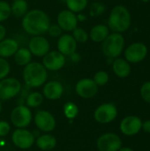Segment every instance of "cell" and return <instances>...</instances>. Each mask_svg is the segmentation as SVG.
<instances>
[{
  "label": "cell",
  "mask_w": 150,
  "mask_h": 151,
  "mask_svg": "<svg viewBox=\"0 0 150 151\" xmlns=\"http://www.w3.org/2000/svg\"><path fill=\"white\" fill-rule=\"evenodd\" d=\"M11 4V14L15 18H22L28 11L27 0H12Z\"/></svg>",
  "instance_id": "cb8c5ba5"
},
{
  "label": "cell",
  "mask_w": 150,
  "mask_h": 151,
  "mask_svg": "<svg viewBox=\"0 0 150 151\" xmlns=\"http://www.w3.org/2000/svg\"><path fill=\"white\" fill-rule=\"evenodd\" d=\"M65 56L60 53L57 50H50L45 56L42 57V64L48 72H57L65 66Z\"/></svg>",
  "instance_id": "30bf717a"
},
{
  "label": "cell",
  "mask_w": 150,
  "mask_h": 151,
  "mask_svg": "<svg viewBox=\"0 0 150 151\" xmlns=\"http://www.w3.org/2000/svg\"><path fill=\"white\" fill-rule=\"evenodd\" d=\"M22 88L21 82L14 77H6L0 81V100L7 101L19 96Z\"/></svg>",
  "instance_id": "8992f818"
},
{
  "label": "cell",
  "mask_w": 150,
  "mask_h": 151,
  "mask_svg": "<svg viewBox=\"0 0 150 151\" xmlns=\"http://www.w3.org/2000/svg\"><path fill=\"white\" fill-rule=\"evenodd\" d=\"M27 48L33 56L42 58L50 50V42L44 35H34L29 39Z\"/></svg>",
  "instance_id": "7c38bea8"
},
{
  "label": "cell",
  "mask_w": 150,
  "mask_h": 151,
  "mask_svg": "<svg viewBox=\"0 0 150 151\" xmlns=\"http://www.w3.org/2000/svg\"><path fill=\"white\" fill-rule=\"evenodd\" d=\"M63 111H64V114L65 116L68 119H73L77 117V115L79 114V107L76 104L72 103V102H67L64 104L63 107Z\"/></svg>",
  "instance_id": "83f0119b"
},
{
  "label": "cell",
  "mask_w": 150,
  "mask_h": 151,
  "mask_svg": "<svg viewBox=\"0 0 150 151\" xmlns=\"http://www.w3.org/2000/svg\"><path fill=\"white\" fill-rule=\"evenodd\" d=\"M19 48V42L15 38L5 37L0 42V58L5 59L12 58Z\"/></svg>",
  "instance_id": "d6986e66"
},
{
  "label": "cell",
  "mask_w": 150,
  "mask_h": 151,
  "mask_svg": "<svg viewBox=\"0 0 150 151\" xmlns=\"http://www.w3.org/2000/svg\"><path fill=\"white\" fill-rule=\"evenodd\" d=\"M141 129L145 133L150 134V119H148V120L142 122V124H141Z\"/></svg>",
  "instance_id": "8d00e7d4"
},
{
  "label": "cell",
  "mask_w": 150,
  "mask_h": 151,
  "mask_svg": "<svg viewBox=\"0 0 150 151\" xmlns=\"http://www.w3.org/2000/svg\"><path fill=\"white\" fill-rule=\"evenodd\" d=\"M21 19V27L30 36L47 34L51 24L49 14L43 10L37 8L29 10Z\"/></svg>",
  "instance_id": "6da1fadb"
},
{
  "label": "cell",
  "mask_w": 150,
  "mask_h": 151,
  "mask_svg": "<svg viewBox=\"0 0 150 151\" xmlns=\"http://www.w3.org/2000/svg\"><path fill=\"white\" fill-rule=\"evenodd\" d=\"M14 62L17 65L24 67L32 62L33 55L27 47H19L13 56Z\"/></svg>",
  "instance_id": "603a6c76"
},
{
  "label": "cell",
  "mask_w": 150,
  "mask_h": 151,
  "mask_svg": "<svg viewBox=\"0 0 150 151\" xmlns=\"http://www.w3.org/2000/svg\"><path fill=\"white\" fill-rule=\"evenodd\" d=\"M132 24V16L129 10L122 4L115 5L108 17L107 26L114 33L122 34L127 31Z\"/></svg>",
  "instance_id": "3957f363"
},
{
  "label": "cell",
  "mask_w": 150,
  "mask_h": 151,
  "mask_svg": "<svg viewBox=\"0 0 150 151\" xmlns=\"http://www.w3.org/2000/svg\"><path fill=\"white\" fill-rule=\"evenodd\" d=\"M44 96L41 92L33 91L27 96L25 99V104L28 108H37L42 104Z\"/></svg>",
  "instance_id": "d4e9b609"
},
{
  "label": "cell",
  "mask_w": 150,
  "mask_h": 151,
  "mask_svg": "<svg viewBox=\"0 0 150 151\" xmlns=\"http://www.w3.org/2000/svg\"><path fill=\"white\" fill-rule=\"evenodd\" d=\"M23 151H27V150H23Z\"/></svg>",
  "instance_id": "ee69618b"
},
{
  "label": "cell",
  "mask_w": 150,
  "mask_h": 151,
  "mask_svg": "<svg viewBox=\"0 0 150 151\" xmlns=\"http://www.w3.org/2000/svg\"><path fill=\"white\" fill-rule=\"evenodd\" d=\"M141 2H142V3H148V2H149L150 0H140Z\"/></svg>",
  "instance_id": "b9f144b4"
},
{
  "label": "cell",
  "mask_w": 150,
  "mask_h": 151,
  "mask_svg": "<svg viewBox=\"0 0 150 151\" xmlns=\"http://www.w3.org/2000/svg\"><path fill=\"white\" fill-rule=\"evenodd\" d=\"M65 88L63 84L57 81H46L42 88V95L44 98L51 101L58 100L62 97Z\"/></svg>",
  "instance_id": "ac0fdd59"
},
{
  "label": "cell",
  "mask_w": 150,
  "mask_h": 151,
  "mask_svg": "<svg viewBox=\"0 0 150 151\" xmlns=\"http://www.w3.org/2000/svg\"><path fill=\"white\" fill-rule=\"evenodd\" d=\"M118 116V108L113 103L100 104L94 112L95 120L100 124H109Z\"/></svg>",
  "instance_id": "52a82bcc"
},
{
  "label": "cell",
  "mask_w": 150,
  "mask_h": 151,
  "mask_svg": "<svg viewBox=\"0 0 150 151\" xmlns=\"http://www.w3.org/2000/svg\"><path fill=\"white\" fill-rule=\"evenodd\" d=\"M100 1H107V0H100Z\"/></svg>",
  "instance_id": "7bdbcfd3"
},
{
  "label": "cell",
  "mask_w": 150,
  "mask_h": 151,
  "mask_svg": "<svg viewBox=\"0 0 150 151\" xmlns=\"http://www.w3.org/2000/svg\"><path fill=\"white\" fill-rule=\"evenodd\" d=\"M72 37L74 38V40L76 41L77 43H86L88 40H89V35L88 32L86 31L84 28L80 27H77L76 28H74L72 31Z\"/></svg>",
  "instance_id": "4316f807"
},
{
  "label": "cell",
  "mask_w": 150,
  "mask_h": 151,
  "mask_svg": "<svg viewBox=\"0 0 150 151\" xmlns=\"http://www.w3.org/2000/svg\"><path fill=\"white\" fill-rule=\"evenodd\" d=\"M34 143L41 150L51 151L57 146V139L50 133H44L35 139Z\"/></svg>",
  "instance_id": "7402d4cb"
},
{
  "label": "cell",
  "mask_w": 150,
  "mask_h": 151,
  "mask_svg": "<svg viewBox=\"0 0 150 151\" xmlns=\"http://www.w3.org/2000/svg\"><path fill=\"white\" fill-rule=\"evenodd\" d=\"M110 33L111 30L107 25L96 24L91 27L90 31L88 32V35H89V39L91 41L99 43V42H103L110 35Z\"/></svg>",
  "instance_id": "44dd1931"
},
{
  "label": "cell",
  "mask_w": 150,
  "mask_h": 151,
  "mask_svg": "<svg viewBox=\"0 0 150 151\" xmlns=\"http://www.w3.org/2000/svg\"><path fill=\"white\" fill-rule=\"evenodd\" d=\"M69 58L72 63H79L81 60V55L80 53H78L76 50L75 52H73L72 54H71L69 56Z\"/></svg>",
  "instance_id": "d590c367"
},
{
  "label": "cell",
  "mask_w": 150,
  "mask_h": 151,
  "mask_svg": "<svg viewBox=\"0 0 150 151\" xmlns=\"http://www.w3.org/2000/svg\"><path fill=\"white\" fill-rule=\"evenodd\" d=\"M57 24L63 30V32L70 33L78 27L79 21L77 14L68 9L62 10L57 16Z\"/></svg>",
  "instance_id": "9a60e30c"
},
{
  "label": "cell",
  "mask_w": 150,
  "mask_h": 151,
  "mask_svg": "<svg viewBox=\"0 0 150 151\" xmlns=\"http://www.w3.org/2000/svg\"><path fill=\"white\" fill-rule=\"evenodd\" d=\"M11 16V4L5 0H0V23L6 21Z\"/></svg>",
  "instance_id": "f546056e"
},
{
  "label": "cell",
  "mask_w": 150,
  "mask_h": 151,
  "mask_svg": "<svg viewBox=\"0 0 150 151\" xmlns=\"http://www.w3.org/2000/svg\"><path fill=\"white\" fill-rule=\"evenodd\" d=\"M93 81H95V83L98 87H103L109 82L110 75H109V73L107 72H105L103 70H100V71H97L94 74Z\"/></svg>",
  "instance_id": "f1b7e54d"
},
{
  "label": "cell",
  "mask_w": 150,
  "mask_h": 151,
  "mask_svg": "<svg viewBox=\"0 0 150 151\" xmlns=\"http://www.w3.org/2000/svg\"><path fill=\"white\" fill-rule=\"evenodd\" d=\"M11 142L15 147L27 150L33 147L35 142V137L32 132L26 128H17L11 134Z\"/></svg>",
  "instance_id": "ba28073f"
},
{
  "label": "cell",
  "mask_w": 150,
  "mask_h": 151,
  "mask_svg": "<svg viewBox=\"0 0 150 151\" xmlns=\"http://www.w3.org/2000/svg\"><path fill=\"white\" fill-rule=\"evenodd\" d=\"M63 33V30L59 27L57 24H50L47 31V34H49V35L52 38H58Z\"/></svg>",
  "instance_id": "836d02e7"
},
{
  "label": "cell",
  "mask_w": 150,
  "mask_h": 151,
  "mask_svg": "<svg viewBox=\"0 0 150 151\" xmlns=\"http://www.w3.org/2000/svg\"><path fill=\"white\" fill-rule=\"evenodd\" d=\"M118 151H134V150H133L132 148H129V147H121Z\"/></svg>",
  "instance_id": "ab89813d"
},
{
  "label": "cell",
  "mask_w": 150,
  "mask_h": 151,
  "mask_svg": "<svg viewBox=\"0 0 150 151\" xmlns=\"http://www.w3.org/2000/svg\"><path fill=\"white\" fill-rule=\"evenodd\" d=\"M106 11L105 5L102 2H94L89 6V15L92 17L102 16Z\"/></svg>",
  "instance_id": "4dcf8cb0"
},
{
  "label": "cell",
  "mask_w": 150,
  "mask_h": 151,
  "mask_svg": "<svg viewBox=\"0 0 150 151\" xmlns=\"http://www.w3.org/2000/svg\"><path fill=\"white\" fill-rule=\"evenodd\" d=\"M11 73V65L7 59L0 58V81L6 78Z\"/></svg>",
  "instance_id": "1f68e13d"
},
{
  "label": "cell",
  "mask_w": 150,
  "mask_h": 151,
  "mask_svg": "<svg viewBox=\"0 0 150 151\" xmlns=\"http://www.w3.org/2000/svg\"><path fill=\"white\" fill-rule=\"evenodd\" d=\"M2 108H3V105H2V101L0 100V114H1V111H2Z\"/></svg>",
  "instance_id": "60d3db41"
},
{
  "label": "cell",
  "mask_w": 150,
  "mask_h": 151,
  "mask_svg": "<svg viewBox=\"0 0 150 151\" xmlns=\"http://www.w3.org/2000/svg\"><path fill=\"white\" fill-rule=\"evenodd\" d=\"M141 98L150 104V81L144 82L140 89Z\"/></svg>",
  "instance_id": "d6a6232c"
},
{
  "label": "cell",
  "mask_w": 150,
  "mask_h": 151,
  "mask_svg": "<svg viewBox=\"0 0 150 151\" xmlns=\"http://www.w3.org/2000/svg\"><path fill=\"white\" fill-rule=\"evenodd\" d=\"M142 120L134 115H129L125 117L119 125V129L121 133L126 136L136 135L141 130Z\"/></svg>",
  "instance_id": "2e32d148"
},
{
  "label": "cell",
  "mask_w": 150,
  "mask_h": 151,
  "mask_svg": "<svg viewBox=\"0 0 150 151\" xmlns=\"http://www.w3.org/2000/svg\"><path fill=\"white\" fill-rule=\"evenodd\" d=\"M34 121L36 127L43 133H50L56 128V119L48 111L40 110L38 111L34 117Z\"/></svg>",
  "instance_id": "5bb4252c"
},
{
  "label": "cell",
  "mask_w": 150,
  "mask_h": 151,
  "mask_svg": "<svg viewBox=\"0 0 150 151\" xmlns=\"http://www.w3.org/2000/svg\"><path fill=\"white\" fill-rule=\"evenodd\" d=\"M74 89L75 93L80 97L83 99H90L97 95L99 87L95 83L93 79L83 78L76 82Z\"/></svg>",
  "instance_id": "4fadbf2b"
},
{
  "label": "cell",
  "mask_w": 150,
  "mask_h": 151,
  "mask_svg": "<svg viewBox=\"0 0 150 151\" xmlns=\"http://www.w3.org/2000/svg\"><path fill=\"white\" fill-rule=\"evenodd\" d=\"M78 43L69 33H63L58 38L57 42V50L65 57H69L71 54L77 50Z\"/></svg>",
  "instance_id": "e0dca14e"
},
{
  "label": "cell",
  "mask_w": 150,
  "mask_h": 151,
  "mask_svg": "<svg viewBox=\"0 0 150 151\" xmlns=\"http://www.w3.org/2000/svg\"><path fill=\"white\" fill-rule=\"evenodd\" d=\"M125 48V37L119 33H110L102 42V52L107 58H119Z\"/></svg>",
  "instance_id": "277c9868"
},
{
  "label": "cell",
  "mask_w": 150,
  "mask_h": 151,
  "mask_svg": "<svg viewBox=\"0 0 150 151\" xmlns=\"http://www.w3.org/2000/svg\"><path fill=\"white\" fill-rule=\"evenodd\" d=\"M49 73L47 69L40 62H30L23 67L22 79L25 86L29 88H36L43 86L48 81Z\"/></svg>",
  "instance_id": "7a4b0ae2"
},
{
  "label": "cell",
  "mask_w": 150,
  "mask_h": 151,
  "mask_svg": "<svg viewBox=\"0 0 150 151\" xmlns=\"http://www.w3.org/2000/svg\"><path fill=\"white\" fill-rule=\"evenodd\" d=\"M6 34H7L6 27L2 23H0V42L6 37Z\"/></svg>",
  "instance_id": "74e56055"
},
{
  "label": "cell",
  "mask_w": 150,
  "mask_h": 151,
  "mask_svg": "<svg viewBox=\"0 0 150 151\" xmlns=\"http://www.w3.org/2000/svg\"><path fill=\"white\" fill-rule=\"evenodd\" d=\"M148 52L149 50L145 43L140 42H133L125 50V59L130 64H137L147 58Z\"/></svg>",
  "instance_id": "9c48e42d"
},
{
  "label": "cell",
  "mask_w": 150,
  "mask_h": 151,
  "mask_svg": "<svg viewBox=\"0 0 150 151\" xmlns=\"http://www.w3.org/2000/svg\"><path fill=\"white\" fill-rule=\"evenodd\" d=\"M10 119L15 127L26 128L30 125L33 119V114L30 108L26 104H18L11 111Z\"/></svg>",
  "instance_id": "5b68a950"
},
{
  "label": "cell",
  "mask_w": 150,
  "mask_h": 151,
  "mask_svg": "<svg viewBox=\"0 0 150 151\" xmlns=\"http://www.w3.org/2000/svg\"><path fill=\"white\" fill-rule=\"evenodd\" d=\"M96 147L99 151H118L122 147V140L115 133H105L97 139Z\"/></svg>",
  "instance_id": "8fae6325"
},
{
  "label": "cell",
  "mask_w": 150,
  "mask_h": 151,
  "mask_svg": "<svg viewBox=\"0 0 150 151\" xmlns=\"http://www.w3.org/2000/svg\"><path fill=\"white\" fill-rule=\"evenodd\" d=\"M111 65H112L113 73L118 78H121V79L127 78L131 73V71H132L131 65L125 58H117L113 59Z\"/></svg>",
  "instance_id": "ffe728a7"
},
{
  "label": "cell",
  "mask_w": 150,
  "mask_h": 151,
  "mask_svg": "<svg viewBox=\"0 0 150 151\" xmlns=\"http://www.w3.org/2000/svg\"><path fill=\"white\" fill-rule=\"evenodd\" d=\"M68 10L74 13L83 12L88 6V0H65Z\"/></svg>",
  "instance_id": "484cf974"
},
{
  "label": "cell",
  "mask_w": 150,
  "mask_h": 151,
  "mask_svg": "<svg viewBox=\"0 0 150 151\" xmlns=\"http://www.w3.org/2000/svg\"><path fill=\"white\" fill-rule=\"evenodd\" d=\"M77 19L79 22H84L88 19V17L83 12H80V13H77Z\"/></svg>",
  "instance_id": "f35d334b"
},
{
  "label": "cell",
  "mask_w": 150,
  "mask_h": 151,
  "mask_svg": "<svg viewBox=\"0 0 150 151\" xmlns=\"http://www.w3.org/2000/svg\"><path fill=\"white\" fill-rule=\"evenodd\" d=\"M11 131L10 124L5 120H0V137H4L8 135Z\"/></svg>",
  "instance_id": "e575fe53"
}]
</instances>
